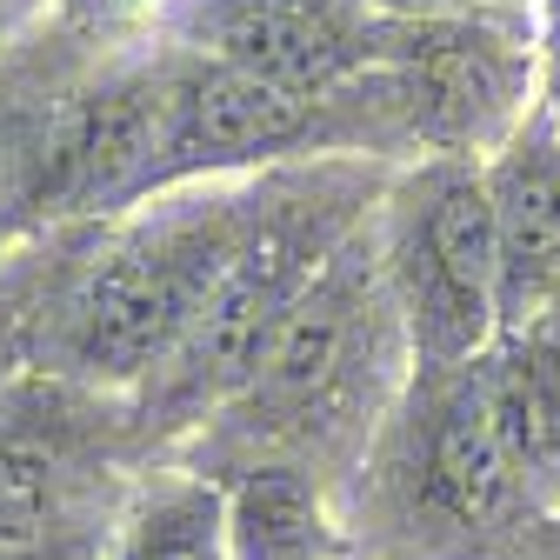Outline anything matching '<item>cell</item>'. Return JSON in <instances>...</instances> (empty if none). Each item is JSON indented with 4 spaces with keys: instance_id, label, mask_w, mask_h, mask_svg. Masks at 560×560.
<instances>
[{
    "instance_id": "obj_1",
    "label": "cell",
    "mask_w": 560,
    "mask_h": 560,
    "mask_svg": "<svg viewBox=\"0 0 560 560\" xmlns=\"http://www.w3.org/2000/svg\"><path fill=\"white\" fill-rule=\"evenodd\" d=\"M394 288L428 361H480L501 327V254L487 174L447 167L420 187L394 241Z\"/></svg>"
},
{
    "instance_id": "obj_2",
    "label": "cell",
    "mask_w": 560,
    "mask_h": 560,
    "mask_svg": "<svg viewBox=\"0 0 560 560\" xmlns=\"http://www.w3.org/2000/svg\"><path fill=\"white\" fill-rule=\"evenodd\" d=\"M340 247L327 234H314V221H273L260 228L247 247H234V260L221 267L214 294L200 301L174 368V394L180 400H234L254 387L267 347L280 334V320L294 314V301L314 288V273L334 260Z\"/></svg>"
},
{
    "instance_id": "obj_3",
    "label": "cell",
    "mask_w": 560,
    "mask_h": 560,
    "mask_svg": "<svg viewBox=\"0 0 560 560\" xmlns=\"http://www.w3.org/2000/svg\"><path fill=\"white\" fill-rule=\"evenodd\" d=\"M234 260L228 241L194 234V241H161L107 260L74 307V361L94 381H140L180 354V340L214 294L221 267Z\"/></svg>"
},
{
    "instance_id": "obj_4",
    "label": "cell",
    "mask_w": 560,
    "mask_h": 560,
    "mask_svg": "<svg viewBox=\"0 0 560 560\" xmlns=\"http://www.w3.org/2000/svg\"><path fill=\"white\" fill-rule=\"evenodd\" d=\"M368 314H374V294L354 273V254H334L314 273V288L294 301V314L280 320L247 394L288 420H314V413H334L340 400H354L368 387L354 361H361V347L374 354Z\"/></svg>"
},
{
    "instance_id": "obj_5",
    "label": "cell",
    "mask_w": 560,
    "mask_h": 560,
    "mask_svg": "<svg viewBox=\"0 0 560 560\" xmlns=\"http://www.w3.org/2000/svg\"><path fill=\"white\" fill-rule=\"evenodd\" d=\"M494 200V254H501V327H540L547 301L560 294V120L521 114L508 148L487 167Z\"/></svg>"
},
{
    "instance_id": "obj_6",
    "label": "cell",
    "mask_w": 560,
    "mask_h": 560,
    "mask_svg": "<svg viewBox=\"0 0 560 560\" xmlns=\"http://www.w3.org/2000/svg\"><path fill=\"white\" fill-rule=\"evenodd\" d=\"M167 120H174V88L161 81H114L88 94L47 154L40 200L54 214H81L101 200L148 194L167 154Z\"/></svg>"
},
{
    "instance_id": "obj_7",
    "label": "cell",
    "mask_w": 560,
    "mask_h": 560,
    "mask_svg": "<svg viewBox=\"0 0 560 560\" xmlns=\"http://www.w3.org/2000/svg\"><path fill=\"white\" fill-rule=\"evenodd\" d=\"M314 133V101L294 88H273L241 67H207V74L174 88V120H167V154L161 180L200 174V167H234V161H267L288 154L294 140Z\"/></svg>"
},
{
    "instance_id": "obj_8",
    "label": "cell",
    "mask_w": 560,
    "mask_h": 560,
    "mask_svg": "<svg viewBox=\"0 0 560 560\" xmlns=\"http://www.w3.org/2000/svg\"><path fill=\"white\" fill-rule=\"evenodd\" d=\"M207 47L221 54V67L260 74L273 88L294 94H327L347 67H354V34H347L327 8L314 0H241V8L207 21Z\"/></svg>"
},
{
    "instance_id": "obj_9",
    "label": "cell",
    "mask_w": 560,
    "mask_h": 560,
    "mask_svg": "<svg viewBox=\"0 0 560 560\" xmlns=\"http://www.w3.org/2000/svg\"><path fill=\"white\" fill-rule=\"evenodd\" d=\"M400 101L441 140H480L514 114V54L487 34H434L400 54Z\"/></svg>"
},
{
    "instance_id": "obj_10",
    "label": "cell",
    "mask_w": 560,
    "mask_h": 560,
    "mask_svg": "<svg viewBox=\"0 0 560 560\" xmlns=\"http://www.w3.org/2000/svg\"><path fill=\"white\" fill-rule=\"evenodd\" d=\"M514 487H521V467H514V447L501 434L480 361H474L428 428V501L474 527V521H494L514 501Z\"/></svg>"
},
{
    "instance_id": "obj_11",
    "label": "cell",
    "mask_w": 560,
    "mask_h": 560,
    "mask_svg": "<svg viewBox=\"0 0 560 560\" xmlns=\"http://www.w3.org/2000/svg\"><path fill=\"white\" fill-rule=\"evenodd\" d=\"M228 560H340V527L307 467L267 460L228 487Z\"/></svg>"
},
{
    "instance_id": "obj_12",
    "label": "cell",
    "mask_w": 560,
    "mask_h": 560,
    "mask_svg": "<svg viewBox=\"0 0 560 560\" xmlns=\"http://www.w3.org/2000/svg\"><path fill=\"white\" fill-rule=\"evenodd\" d=\"M480 381L521 480L560 474V340H547L540 327L508 334L494 354H480Z\"/></svg>"
},
{
    "instance_id": "obj_13",
    "label": "cell",
    "mask_w": 560,
    "mask_h": 560,
    "mask_svg": "<svg viewBox=\"0 0 560 560\" xmlns=\"http://www.w3.org/2000/svg\"><path fill=\"white\" fill-rule=\"evenodd\" d=\"M101 560H228V494L207 480L148 487Z\"/></svg>"
},
{
    "instance_id": "obj_14",
    "label": "cell",
    "mask_w": 560,
    "mask_h": 560,
    "mask_svg": "<svg viewBox=\"0 0 560 560\" xmlns=\"http://www.w3.org/2000/svg\"><path fill=\"white\" fill-rule=\"evenodd\" d=\"M154 8H161V0H67V14L88 21V27H127L140 14H154Z\"/></svg>"
},
{
    "instance_id": "obj_15",
    "label": "cell",
    "mask_w": 560,
    "mask_h": 560,
    "mask_svg": "<svg viewBox=\"0 0 560 560\" xmlns=\"http://www.w3.org/2000/svg\"><path fill=\"white\" fill-rule=\"evenodd\" d=\"M487 8H534V0H487Z\"/></svg>"
},
{
    "instance_id": "obj_16",
    "label": "cell",
    "mask_w": 560,
    "mask_h": 560,
    "mask_svg": "<svg viewBox=\"0 0 560 560\" xmlns=\"http://www.w3.org/2000/svg\"><path fill=\"white\" fill-rule=\"evenodd\" d=\"M0 8H8V0H0Z\"/></svg>"
}]
</instances>
